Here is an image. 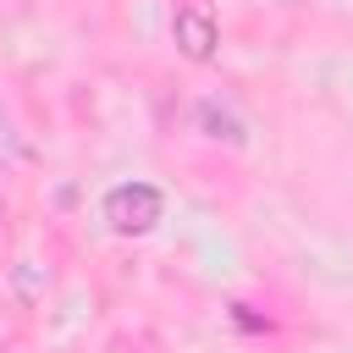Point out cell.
Segmentation results:
<instances>
[{
  "label": "cell",
  "mask_w": 353,
  "mask_h": 353,
  "mask_svg": "<svg viewBox=\"0 0 353 353\" xmlns=\"http://www.w3.org/2000/svg\"><path fill=\"white\" fill-rule=\"evenodd\" d=\"M160 215V199H154V188H116L110 193V221L121 226V232H132V226H149Z\"/></svg>",
  "instance_id": "6da1fadb"
},
{
  "label": "cell",
  "mask_w": 353,
  "mask_h": 353,
  "mask_svg": "<svg viewBox=\"0 0 353 353\" xmlns=\"http://www.w3.org/2000/svg\"><path fill=\"white\" fill-rule=\"evenodd\" d=\"M176 39H182L188 55H210V44H215L210 11H204V6H182V11H176Z\"/></svg>",
  "instance_id": "7a4b0ae2"
}]
</instances>
